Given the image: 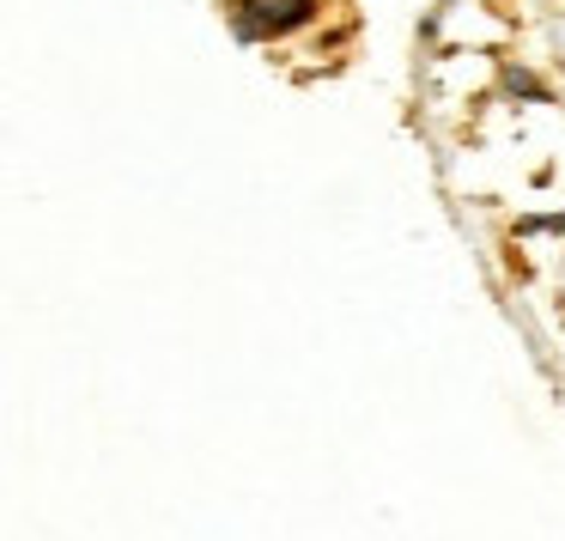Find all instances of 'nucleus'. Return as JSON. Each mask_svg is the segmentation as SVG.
Returning <instances> with one entry per match:
<instances>
[{
    "mask_svg": "<svg viewBox=\"0 0 565 541\" xmlns=\"http://www.w3.org/2000/svg\"><path fill=\"white\" fill-rule=\"evenodd\" d=\"M317 13H322V0H237L232 31L244 43H280L292 31H305Z\"/></svg>",
    "mask_w": 565,
    "mask_h": 541,
    "instance_id": "nucleus-1",
    "label": "nucleus"
},
{
    "mask_svg": "<svg viewBox=\"0 0 565 541\" xmlns=\"http://www.w3.org/2000/svg\"><path fill=\"white\" fill-rule=\"evenodd\" d=\"M504 86L523 92V98H547V92H541V79H535V74H523V67H504Z\"/></svg>",
    "mask_w": 565,
    "mask_h": 541,
    "instance_id": "nucleus-2",
    "label": "nucleus"
},
{
    "mask_svg": "<svg viewBox=\"0 0 565 541\" xmlns=\"http://www.w3.org/2000/svg\"><path fill=\"white\" fill-rule=\"evenodd\" d=\"M523 232H565V220H523Z\"/></svg>",
    "mask_w": 565,
    "mask_h": 541,
    "instance_id": "nucleus-3",
    "label": "nucleus"
}]
</instances>
